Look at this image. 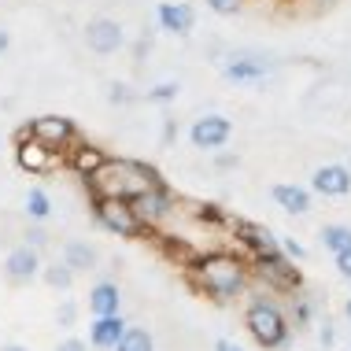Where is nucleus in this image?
I'll return each mask as SVG.
<instances>
[{
  "label": "nucleus",
  "mask_w": 351,
  "mask_h": 351,
  "mask_svg": "<svg viewBox=\"0 0 351 351\" xmlns=\"http://www.w3.org/2000/svg\"><path fill=\"white\" fill-rule=\"evenodd\" d=\"M156 23H159V30L170 34V37H189L196 30V8L189 4V0H159Z\"/></svg>",
  "instance_id": "obj_13"
},
{
  "label": "nucleus",
  "mask_w": 351,
  "mask_h": 351,
  "mask_svg": "<svg viewBox=\"0 0 351 351\" xmlns=\"http://www.w3.org/2000/svg\"><path fill=\"white\" fill-rule=\"evenodd\" d=\"M159 174L148 163H137V159H104V163L85 178L93 196H115V200H134L141 189L156 185Z\"/></svg>",
  "instance_id": "obj_2"
},
{
  "label": "nucleus",
  "mask_w": 351,
  "mask_h": 351,
  "mask_svg": "<svg viewBox=\"0 0 351 351\" xmlns=\"http://www.w3.org/2000/svg\"><path fill=\"white\" fill-rule=\"evenodd\" d=\"M26 134L34 141H41L45 148L63 152V148L78 145V122L67 119V115H37V119L26 122Z\"/></svg>",
  "instance_id": "obj_9"
},
{
  "label": "nucleus",
  "mask_w": 351,
  "mask_h": 351,
  "mask_svg": "<svg viewBox=\"0 0 351 351\" xmlns=\"http://www.w3.org/2000/svg\"><path fill=\"white\" fill-rule=\"evenodd\" d=\"M207 4V12H215V15H222V19H230V15H237L244 8V0H204Z\"/></svg>",
  "instance_id": "obj_30"
},
{
  "label": "nucleus",
  "mask_w": 351,
  "mask_h": 351,
  "mask_svg": "<svg viewBox=\"0 0 351 351\" xmlns=\"http://www.w3.org/2000/svg\"><path fill=\"white\" fill-rule=\"evenodd\" d=\"M93 222H97L104 233L122 237V241H137V237L145 233V226L137 222L130 200H115V196H93Z\"/></svg>",
  "instance_id": "obj_5"
},
{
  "label": "nucleus",
  "mask_w": 351,
  "mask_h": 351,
  "mask_svg": "<svg viewBox=\"0 0 351 351\" xmlns=\"http://www.w3.org/2000/svg\"><path fill=\"white\" fill-rule=\"evenodd\" d=\"M130 207H134L137 222L145 226V230H159V226H167L170 218H174V211H178L174 193H170V189H167L163 182H156V185L141 189L134 200H130Z\"/></svg>",
  "instance_id": "obj_6"
},
{
  "label": "nucleus",
  "mask_w": 351,
  "mask_h": 351,
  "mask_svg": "<svg viewBox=\"0 0 351 351\" xmlns=\"http://www.w3.org/2000/svg\"><path fill=\"white\" fill-rule=\"evenodd\" d=\"M218 167H222V170H233V167H241V156H218Z\"/></svg>",
  "instance_id": "obj_36"
},
{
  "label": "nucleus",
  "mask_w": 351,
  "mask_h": 351,
  "mask_svg": "<svg viewBox=\"0 0 351 351\" xmlns=\"http://www.w3.org/2000/svg\"><path fill=\"white\" fill-rule=\"evenodd\" d=\"M15 163L23 167L30 178H41V174H49V170L60 163V152H52V148H45L41 141L19 134L15 137Z\"/></svg>",
  "instance_id": "obj_12"
},
{
  "label": "nucleus",
  "mask_w": 351,
  "mask_h": 351,
  "mask_svg": "<svg viewBox=\"0 0 351 351\" xmlns=\"http://www.w3.org/2000/svg\"><path fill=\"white\" fill-rule=\"evenodd\" d=\"M60 259L67 263L74 274H93V270H97V263H100V252L93 248L89 241H82V237H71V241H63Z\"/></svg>",
  "instance_id": "obj_17"
},
{
  "label": "nucleus",
  "mask_w": 351,
  "mask_h": 351,
  "mask_svg": "<svg viewBox=\"0 0 351 351\" xmlns=\"http://www.w3.org/2000/svg\"><path fill=\"white\" fill-rule=\"evenodd\" d=\"M178 97H182V85L178 82H159L148 93H141V100H148V104H174Z\"/></svg>",
  "instance_id": "obj_26"
},
{
  "label": "nucleus",
  "mask_w": 351,
  "mask_h": 351,
  "mask_svg": "<svg viewBox=\"0 0 351 351\" xmlns=\"http://www.w3.org/2000/svg\"><path fill=\"white\" fill-rule=\"evenodd\" d=\"M281 63L267 52H255V49H237V52H226L218 60V71L230 85H263L278 74Z\"/></svg>",
  "instance_id": "obj_4"
},
{
  "label": "nucleus",
  "mask_w": 351,
  "mask_h": 351,
  "mask_svg": "<svg viewBox=\"0 0 351 351\" xmlns=\"http://www.w3.org/2000/svg\"><path fill=\"white\" fill-rule=\"evenodd\" d=\"M189 281L200 296L215 300V303H230L237 296H244L252 285V267L241 259V255H230V252H215V255H204L193 270H189Z\"/></svg>",
  "instance_id": "obj_1"
},
{
  "label": "nucleus",
  "mask_w": 351,
  "mask_h": 351,
  "mask_svg": "<svg viewBox=\"0 0 351 351\" xmlns=\"http://www.w3.org/2000/svg\"><path fill=\"white\" fill-rule=\"evenodd\" d=\"M56 351H89V340H82V337H63L60 344H56Z\"/></svg>",
  "instance_id": "obj_33"
},
{
  "label": "nucleus",
  "mask_w": 351,
  "mask_h": 351,
  "mask_svg": "<svg viewBox=\"0 0 351 351\" xmlns=\"http://www.w3.org/2000/svg\"><path fill=\"white\" fill-rule=\"evenodd\" d=\"M289 322H292V329H296V333H303V329L315 326V303H311V296H292Z\"/></svg>",
  "instance_id": "obj_25"
},
{
  "label": "nucleus",
  "mask_w": 351,
  "mask_h": 351,
  "mask_svg": "<svg viewBox=\"0 0 351 351\" xmlns=\"http://www.w3.org/2000/svg\"><path fill=\"white\" fill-rule=\"evenodd\" d=\"M41 267H45V255L19 241L15 248L4 255V281L8 285H30V281L41 278Z\"/></svg>",
  "instance_id": "obj_11"
},
{
  "label": "nucleus",
  "mask_w": 351,
  "mask_h": 351,
  "mask_svg": "<svg viewBox=\"0 0 351 351\" xmlns=\"http://www.w3.org/2000/svg\"><path fill=\"white\" fill-rule=\"evenodd\" d=\"M211 351H244V348H241V344H233V340H230V337H218Z\"/></svg>",
  "instance_id": "obj_35"
},
{
  "label": "nucleus",
  "mask_w": 351,
  "mask_h": 351,
  "mask_svg": "<svg viewBox=\"0 0 351 351\" xmlns=\"http://www.w3.org/2000/svg\"><path fill=\"white\" fill-rule=\"evenodd\" d=\"M115 351H156V337L145 326H126V333L115 344Z\"/></svg>",
  "instance_id": "obj_24"
},
{
  "label": "nucleus",
  "mask_w": 351,
  "mask_h": 351,
  "mask_svg": "<svg viewBox=\"0 0 351 351\" xmlns=\"http://www.w3.org/2000/svg\"><path fill=\"white\" fill-rule=\"evenodd\" d=\"M255 274H259L263 281H267V289H285V292H300V285H303V274L300 267L289 259L281 248L278 252H263V255H255Z\"/></svg>",
  "instance_id": "obj_8"
},
{
  "label": "nucleus",
  "mask_w": 351,
  "mask_h": 351,
  "mask_svg": "<svg viewBox=\"0 0 351 351\" xmlns=\"http://www.w3.org/2000/svg\"><path fill=\"white\" fill-rule=\"evenodd\" d=\"M237 233H241V244H248L252 255H263V252H278V233H270L267 226L259 222H237Z\"/></svg>",
  "instance_id": "obj_19"
},
{
  "label": "nucleus",
  "mask_w": 351,
  "mask_h": 351,
  "mask_svg": "<svg viewBox=\"0 0 351 351\" xmlns=\"http://www.w3.org/2000/svg\"><path fill=\"white\" fill-rule=\"evenodd\" d=\"M12 49V34L4 30V26H0V60H4V52Z\"/></svg>",
  "instance_id": "obj_37"
},
{
  "label": "nucleus",
  "mask_w": 351,
  "mask_h": 351,
  "mask_svg": "<svg viewBox=\"0 0 351 351\" xmlns=\"http://www.w3.org/2000/svg\"><path fill=\"white\" fill-rule=\"evenodd\" d=\"M270 196H274V204H278L285 215H296V218H303V215H311V211H315V193H311L307 185H296V182H278V185L270 189Z\"/></svg>",
  "instance_id": "obj_15"
},
{
  "label": "nucleus",
  "mask_w": 351,
  "mask_h": 351,
  "mask_svg": "<svg viewBox=\"0 0 351 351\" xmlns=\"http://www.w3.org/2000/svg\"><path fill=\"white\" fill-rule=\"evenodd\" d=\"M41 281L49 285L52 292H71L74 281H78V274H74L63 259H52V263H45V267H41Z\"/></svg>",
  "instance_id": "obj_21"
},
{
  "label": "nucleus",
  "mask_w": 351,
  "mask_h": 351,
  "mask_svg": "<svg viewBox=\"0 0 351 351\" xmlns=\"http://www.w3.org/2000/svg\"><path fill=\"white\" fill-rule=\"evenodd\" d=\"M23 211L30 222H49L52 218V196L45 193L41 185H34L30 193H26V200H23Z\"/></svg>",
  "instance_id": "obj_23"
},
{
  "label": "nucleus",
  "mask_w": 351,
  "mask_h": 351,
  "mask_svg": "<svg viewBox=\"0 0 351 351\" xmlns=\"http://www.w3.org/2000/svg\"><path fill=\"white\" fill-rule=\"evenodd\" d=\"M82 41L93 56H115L126 49V26L111 15H93L82 26Z\"/></svg>",
  "instance_id": "obj_7"
},
{
  "label": "nucleus",
  "mask_w": 351,
  "mask_h": 351,
  "mask_svg": "<svg viewBox=\"0 0 351 351\" xmlns=\"http://www.w3.org/2000/svg\"><path fill=\"white\" fill-rule=\"evenodd\" d=\"M108 100L115 104V108H126V104L141 100V93H134L126 82H111V85H108Z\"/></svg>",
  "instance_id": "obj_27"
},
{
  "label": "nucleus",
  "mask_w": 351,
  "mask_h": 351,
  "mask_svg": "<svg viewBox=\"0 0 351 351\" xmlns=\"http://www.w3.org/2000/svg\"><path fill=\"white\" fill-rule=\"evenodd\" d=\"M311 193L315 196H326V200H337V196H348L351 193V167L348 163H326L311 174Z\"/></svg>",
  "instance_id": "obj_14"
},
{
  "label": "nucleus",
  "mask_w": 351,
  "mask_h": 351,
  "mask_svg": "<svg viewBox=\"0 0 351 351\" xmlns=\"http://www.w3.org/2000/svg\"><path fill=\"white\" fill-rule=\"evenodd\" d=\"M318 344L326 351H333V344H337V329L329 326V322H326V326H318Z\"/></svg>",
  "instance_id": "obj_34"
},
{
  "label": "nucleus",
  "mask_w": 351,
  "mask_h": 351,
  "mask_svg": "<svg viewBox=\"0 0 351 351\" xmlns=\"http://www.w3.org/2000/svg\"><path fill=\"white\" fill-rule=\"evenodd\" d=\"M278 244H281V252L289 255L292 263H307V248H303L296 237H278Z\"/></svg>",
  "instance_id": "obj_29"
},
{
  "label": "nucleus",
  "mask_w": 351,
  "mask_h": 351,
  "mask_svg": "<svg viewBox=\"0 0 351 351\" xmlns=\"http://www.w3.org/2000/svg\"><path fill=\"white\" fill-rule=\"evenodd\" d=\"M315 4H318V8H337L340 0H315Z\"/></svg>",
  "instance_id": "obj_38"
},
{
  "label": "nucleus",
  "mask_w": 351,
  "mask_h": 351,
  "mask_svg": "<svg viewBox=\"0 0 351 351\" xmlns=\"http://www.w3.org/2000/svg\"><path fill=\"white\" fill-rule=\"evenodd\" d=\"M130 322L122 315H100L89 322V348L93 351H115V344L122 340Z\"/></svg>",
  "instance_id": "obj_16"
},
{
  "label": "nucleus",
  "mask_w": 351,
  "mask_h": 351,
  "mask_svg": "<svg viewBox=\"0 0 351 351\" xmlns=\"http://www.w3.org/2000/svg\"><path fill=\"white\" fill-rule=\"evenodd\" d=\"M104 159H108V156H104L97 145H71V167L78 170V178H89Z\"/></svg>",
  "instance_id": "obj_22"
},
{
  "label": "nucleus",
  "mask_w": 351,
  "mask_h": 351,
  "mask_svg": "<svg viewBox=\"0 0 351 351\" xmlns=\"http://www.w3.org/2000/svg\"><path fill=\"white\" fill-rule=\"evenodd\" d=\"M333 267H337L340 278L351 285V248H348V252H340V255H333Z\"/></svg>",
  "instance_id": "obj_32"
},
{
  "label": "nucleus",
  "mask_w": 351,
  "mask_h": 351,
  "mask_svg": "<svg viewBox=\"0 0 351 351\" xmlns=\"http://www.w3.org/2000/svg\"><path fill=\"white\" fill-rule=\"evenodd\" d=\"M23 244H30V248H37V252H41L45 244H49V233L41 230V222L26 226V230H23Z\"/></svg>",
  "instance_id": "obj_31"
},
{
  "label": "nucleus",
  "mask_w": 351,
  "mask_h": 351,
  "mask_svg": "<svg viewBox=\"0 0 351 351\" xmlns=\"http://www.w3.org/2000/svg\"><path fill=\"white\" fill-rule=\"evenodd\" d=\"M344 318H348V326H351V296L344 300Z\"/></svg>",
  "instance_id": "obj_40"
},
{
  "label": "nucleus",
  "mask_w": 351,
  "mask_h": 351,
  "mask_svg": "<svg viewBox=\"0 0 351 351\" xmlns=\"http://www.w3.org/2000/svg\"><path fill=\"white\" fill-rule=\"evenodd\" d=\"M89 315H122V289L119 281H97L89 289Z\"/></svg>",
  "instance_id": "obj_18"
},
{
  "label": "nucleus",
  "mask_w": 351,
  "mask_h": 351,
  "mask_svg": "<svg viewBox=\"0 0 351 351\" xmlns=\"http://www.w3.org/2000/svg\"><path fill=\"white\" fill-rule=\"evenodd\" d=\"M318 244H322V252H329V255L348 252V248H351V226H344V222H326V226L318 230Z\"/></svg>",
  "instance_id": "obj_20"
},
{
  "label": "nucleus",
  "mask_w": 351,
  "mask_h": 351,
  "mask_svg": "<svg viewBox=\"0 0 351 351\" xmlns=\"http://www.w3.org/2000/svg\"><path fill=\"white\" fill-rule=\"evenodd\" d=\"M244 329L263 351H285L292 344V322L285 307L267 292H248L244 303Z\"/></svg>",
  "instance_id": "obj_3"
},
{
  "label": "nucleus",
  "mask_w": 351,
  "mask_h": 351,
  "mask_svg": "<svg viewBox=\"0 0 351 351\" xmlns=\"http://www.w3.org/2000/svg\"><path fill=\"white\" fill-rule=\"evenodd\" d=\"M0 351H30V348H23V344H4Z\"/></svg>",
  "instance_id": "obj_39"
},
{
  "label": "nucleus",
  "mask_w": 351,
  "mask_h": 351,
  "mask_svg": "<svg viewBox=\"0 0 351 351\" xmlns=\"http://www.w3.org/2000/svg\"><path fill=\"white\" fill-rule=\"evenodd\" d=\"M78 315H82V307L74 300H63L60 307H56V326L60 329H74V322H78Z\"/></svg>",
  "instance_id": "obj_28"
},
{
  "label": "nucleus",
  "mask_w": 351,
  "mask_h": 351,
  "mask_svg": "<svg viewBox=\"0 0 351 351\" xmlns=\"http://www.w3.org/2000/svg\"><path fill=\"white\" fill-rule=\"evenodd\" d=\"M230 137H233V122L218 115V111H207V115L193 119V126H189V145L200 152H222L230 145Z\"/></svg>",
  "instance_id": "obj_10"
}]
</instances>
